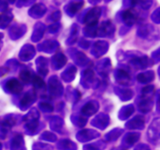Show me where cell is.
<instances>
[{"label":"cell","mask_w":160,"mask_h":150,"mask_svg":"<svg viewBox=\"0 0 160 150\" xmlns=\"http://www.w3.org/2000/svg\"><path fill=\"white\" fill-rule=\"evenodd\" d=\"M6 88L8 89V90L10 93L17 94V93H20L22 91V90H23V86H22V84L18 80H17L15 79H12L8 81L7 83H6Z\"/></svg>","instance_id":"cell-1"},{"label":"cell","mask_w":160,"mask_h":150,"mask_svg":"<svg viewBox=\"0 0 160 150\" xmlns=\"http://www.w3.org/2000/svg\"><path fill=\"white\" fill-rule=\"evenodd\" d=\"M20 78L25 82H28L31 79V73L28 71H23L20 74Z\"/></svg>","instance_id":"cell-3"},{"label":"cell","mask_w":160,"mask_h":150,"mask_svg":"<svg viewBox=\"0 0 160 150\" xmlns=\"http://www.w3.org/2000/svg\"><path fill=\"white\" fill-rule=\"evenodd\" d=\"M123 16L124 21L126 22L128 24L130 25L133 24V23L136 21V19H137V15L135 14V12L131 9H128V10L125 11Z\"/></svg>","instance_id":"cell-2"}]
</instances>
